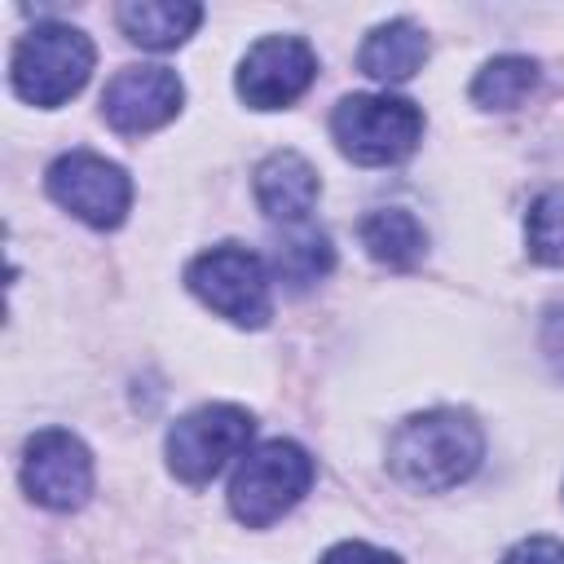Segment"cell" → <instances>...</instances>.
Wrapping results in <instances>:
<instances>
[{
    "label": "cell",
    "instance_id": "cell-1",
    "mask_svg": "<svg viewBox=\"0 0 564 564\" xmlns=\"http://www.w3.org/2000/svg\"><path fill=\"white\" fill-rule=\"evenodd\" d=\"M485 454V436L467 410H423L410 414L388 441V467L401 485L419 494H441L463 485Z\"/></svg>",
    "mask_w": 564,
    "mask_h": 564
},
{
    "label": "cell",
    "instance_id": "cell-2",
    "mask_svg": "<svg viewBox=\"0 0 564 564\" xmlns=\"http://www.w3.org/2000/svg\"><path fill=\"white\" fill-rule=\"evenodd\" d=\"M93 62H97V48H93V40L79 26H70V22H40L35 31H26L18 40L9 75H13V88H18L22 101L48 110V106L70 101L88 84Z\"/></svg>",
    "mask_w": 564,
    "mask_h": 564
},
{
    "label": "cell",
    "instance_id": "cell-3",
    "mask_svg": "<svg viewBox=\"0 0 564 564\" xmlns=\"http://www.w3.org/2000/svg\"><path fill=\"white\" fill-rule=\"evenodd\" d=\"M330 132L335 145L361 163V167H383L405 159L419 137H423V115L414 101L405 97H388V93H352L335 106L330 115Z\"/></svg>",
    "mask_w": 564,
    "mask_h": 564
},
{
    "label": "cell",
    "instance_id": "cell-4",
    "mask_svg": "<svg viewBox=\"0 0 564 564\" xmlns=\"http://www.w3.org/2000/svg\"><path fill=\"white\" fill-rule=\"evenodd\" d=\"M313 485V458L295 441H264L251 449L229 480V511L247 529H264L286 516Z\"/></svg>",
    "mask_w": 564,
    "mask_h": 564
},
{
    "label": "cell",
    "instance_id": "cell-5",
    "mask_svg": "<svg viewBox=\"0 0 564 564\" xmlns=\"http://www.w3.org/2000/svg\"><path fill=\"white\" fill-rule=\"evenodd\" d=\"M189 291L220 317H229L234 326H264L273 317V300H269V273L260 264L256 251L238 247V242H220L212 251H203L189 269H185Z\"/></svg>",
    "mask_w": 564,
    "mask_h": 564
},
{
    "label": "cell",
    "instance_id": "cell-6",
    "mask_svg": "<svg viewBox=\"0 0 564 564\" xmlns=\"http://www.w3.org/2000/svg\"><path fill=\"white\" fill-rule=\"evenodd\" d=\"M256 419L242 405H203L172 423L167 432V467L185 485L212 480L229 458L247 449Z\"/></svg>",
    "mask_w": 564,
    "mask_h": 564
},
{
    "label": "cell",
    "instance_id": "cell-7",
    "mask_svg": "<svg viewBox=\"0 0 564 564\" xmlns=\"http://www.w3.org/2000/svg\"><path fill=\"white\" fill-rule=\"evenodd\" d=\"M53 203H62L70 216H79L93 229H115L128 216L132 203V181L119 163L93 154V150H70L48 163L44 176Z\"/></svg>",
    "mask_w": 564,
    "mask_h": 564
},
{
    "label": "cell",
    "instance_id": "cell-8",
    "mask_svg": "<svg viewBox=\"0 0 564 564\" xmlns=\"http://www.w3.org/2000/svg\"><path fill=\"white\" fill-rule=\"evenodd\" d=\"M22 489L48 511H75L93 494V458L66 427H40L22 445Z\"/></svg>",
    "mask_w": 564,
    "mask_h": 564
},
{
    "label": "cell",
    "instance_id": "cell-9",
    "mask_svg": "<svg viewBox=\"0 0 564 564\" xmlns=\"http://www.w3.org/2000/svg\"><path fill=\"white\" fill-rule=\"evenodd\" d=\"M317 75V53L300 35H264L238 66V97L251 110L291 106Z\"/></svg>",
    "mask_w": 564,
    "mask_h": 564
},
{
    "label": "cell",
    "instance_id": "cell-10",
    "mask_svg": "<svg viewBox=\"0 0 564 564\" xmlns=\"http://www.w3.org/2000/svg\"><path fill=\"white\" fill-rule=\"evenodd\" d=\"M181 101H185V88H181L176 70H167V66H123L101 93V115L115 132L141 137V132H154L167 119H176Z\"/></svg>",
    "mask_w": 564,
    "mask_h": 564
},
{
    "label": "cell",
    "instance_id": "cell-11",
    "mask_svg": "<svg viewBox=\"0 0 564 564\" xmlns=\"http://www.w3.org/2000/svg\"><path fill=\"white\" fill-rule=\"evenodd\" d=\"M322 181L313 172V163L295 150H273L260 167H256V203L269 220L282 225H304L313 198H317Z\"/></svg>",
    "mask_w": 564,
    "mask_h": 564
},
{
    "label": "cell",
    "instance_id": "cell-12",
    "mask_svg": "<svg viewBox=\"0 0 564 564\" xmlns=\"http://www.w3.org/2000/svg\"><path fill=\"white\" fill-rule=\"evenodd\" d=\"M123 35L141 48H176L194 35V26L203 22V4L194 0H128L115 9Z\"/></svg>",
    "mask_w": 564,
    "mask_h": 564
},
{
    "label": "cell",
    "instance_id": "cell-13",
    "mask_svg": "<svg viewBox=\"0 0 564 564\" xmlns=\"http://www.w3.org/2000/svg\"><path fill=\"white\" fill-rule=\"evenodd\" d=\"M427 62V35L410 18H392L375 26L357 53V66L379 84H401Z\"/></svg>",
    "mask_w": 564,
    "mask_h": 564
},
{
    "label": "cell",
    "instance_id": "cell-14",
    "mask_svg": "<svg viewBox=\"0 0 564 564\" xmlns=\"http://www.w3.org/2000/svg\"><path fill=\"white\" fill-rule=\"evenodd\" d=\"M361 247L388 269H410L423 256L427 234L405 207H379L361 220Z\"/></svg>",
    "mask_w": 564,
    "mask_h": 564
},
{
    "label": "cell",
    "instance_id": "cell-15",
    "mask_svg": "<svg viewBox=\"0 0 564 564\" xmlns=\"http://www.w3.org/2000/svg\"><path fill=\"white\" fill-rule=\"evenodd\" d=\"M330 264H335V247H330V238H326L322 229H313V225H300V229H291V234H282V238L273 242V273H278L291 291H304V286L322 282V278L330 273Z\"/></svg>",
    "mask_w": 564,
    "mask_h": 564
},
{
    "label": "cell",
    "instance_id": "cell-16",
    "mask_svg": "<svg viewBox=\"0 0 564 564\" xmlns=\"http://www.w3.org/2000/svg\"><path fill=\"white\" fill-rule=\"evenodd\" d=\"M538 84V62L520 57V53H502L494 62H485L471 79V97L485 110H516Z\"/></svg>",
    "mask_w": 564,
    "mask_h": 564
},
{
    "label": "cell",
    "instance_id": "cell-17",
    "mask_svg": "<svg viewBox=\"0 0 564 564\" xmlns=\"http://www.w3.org/2000/svg\"><path fill=\"white\" fill-rule=\"evenodd\" d=\"M524 242L538 264H551V269L564 264V189H546L529 203Z\"/></svg>",
    "mask_w": 564,
    "mask_h": 564
},
{
    "label": "cell",
    "instance_id": "cell-18",
    "mask_svg": "<svg viewBox=\"0 0 564 564\" xmlns=\"http://www.w3.org/2000/svg\"><path fill=\"white\" fill-rule=\"evenodd\" d=\"M502 564H564V542H555V538H524L520 546H511V555Z\"/></svg>",
    "mask_w": 564,
    "mask_h": 564
},
{
    "label": "cell",
    "instance_id": "cell-19",
    "mask_svg": "<svg viewBox=\"0 0 564 564\" xmlns=\"http://www.w3.org/2000/svg\"><path fill=\"white\" fill-rule=\"evenodd\" d=\"M322 564H401L392 551H379V546H366V542H339L322 555Z\"/></svg>",
    "mask_w": 564,
    "mask_h": 564
},
{
    "label": "cell",
    "instance_id": "cell-20",
    "mask_svg": "<svg viewBox=\"0 0 564 564\" xmlns=\"http://www.w3.org/2000/svg\"><path fill=\"white\" fill-rule=\"evenodd\" d=\"M542 348L551 357V366L564 375V300L546 313V326H542Z\"/></svg>",
    "mask_w": 564,
    "mask_h": 564
}]
</instances>
